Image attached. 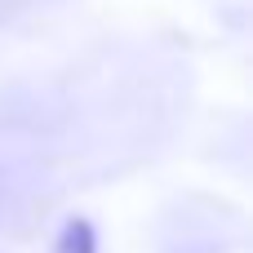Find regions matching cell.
Masks as SVG:
<instances>
[{
  "label": "cell",
  "mask_w": 253,
  "mask_h": 253,
  "mask_svg": "<svg viewBox=\"0 0 253 253\" xmlns=\"http://www.w3.org/2000/svg\"><path fill=\"white\" fill-rule=\"evenodd\" d=\"M58 253H98V240H93V227L84 218H71L58 236Z\"/></svg>",
  "instance_id": "obj_1"
}]
</instances>
